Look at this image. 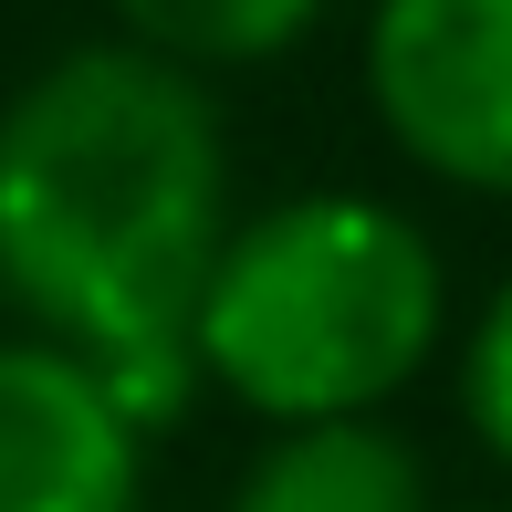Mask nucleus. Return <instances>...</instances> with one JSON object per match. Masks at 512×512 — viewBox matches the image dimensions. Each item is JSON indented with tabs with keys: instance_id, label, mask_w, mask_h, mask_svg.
<instances>
[{
	"instance_id": "obj_3",
	"label": "nucleus",
	"mask_w": 512,
	"mask_h": 512,
	"mask_svg": "<svg viewBox=\"0 0 512 512\" xmlns=\"http://www.w3.org/2000/svg\"><path fill=\"white\" fill-rule=\"evenodd\" d=\"M366 105L408 168L512 199V0H377Z\"/></svg>"
},
{
	"instance_id": "obj_2",
	"label": "nucleus",
	"mask_w": 512,
	"mask_h": 512,
	"mask_svg": "<svg viewBox=\"0 0 512 512\" xmlns=\"http://www.w3.org/2000/svg\"><path fill=\"white\" fill-rule=\"evenodd\" d=\"M450 335V272L408 209L366 189H304L230 220L220 272L199 293L189 356L199 387L251 408L262 429L387 418L398 387Z\"/></svg>"
},
{
	"instance_id": "obj_4",
	"label": "nucleus",
	"mask_w": 512,
	"mask_h": 512,
	"mask_svg": "<svg viewBox=\"0 0 512 512\" xmlns=\"http://www.w3.org/2000/svg\"><path fill=\"white\" fill-rule=\"evenodd\" d=\"M147 429L84 356L42 335L0 345V512H136Z\"/></svg>"
},
{
	"instance_id": "obj_7",
	"label": "nucleus",
	"mask_w": 512,
	"mask_h": 512,
	"mask_svg": "<svg viewBox=\"0 0 512 512\" xmlns=\"http://www.w3.org/2000/svg\"><path fill=\"white\" fill-rule=\"evenodd\" d=\"M460 418H471V439L512 471V272H502L492 304H481L471 345H460Z\"/></svg>"
},
{
	"instance_id": "obj_1",
	"label": "nucleus",
	"mask_w": 512,
	"mask_h": 512,
	"mask_svg": "<svg viewBox=\"0 0 512 512\" xmlns=\"http://www.w3.org/2000/svg\"><path fill=\"white\" fill-rule=\"evenodd\" d=\"M230 241V147L189 63L136 42L53 53L0 105V293L84 356L136 429L199 387L189 324Z\"/></svg>"
},
{
	"instance_id": "obj_5",
	"label": "nucleus",
	"mask_w": 512,
	"mask_h": 512,
	"mask_svg": "<svg viewBox=\"0 0 512 512\" xmlns=\"http://www.w3.org/2000/svg\"><path fill=\"white\" fill-rule=\"evenodd\" d=\"M230 512H439V502L387 418H314V429H272L241 460Z\"/></svg>"
},
{
	"instance_id": "obj_6",
	"label": "nucleus",
	"mask_w": 512,
	"mask_h": 512,
	"mask_svg": "<svg viewBox=\"0 0 512 512\" xmlns=\"http://www.w3.org/2000/svg\"><path fill=\"white\" fill-rule=\"evenodd\" d=\"M115 32L157 63L189 74H230V63H272L324 21V0H105Z\"/></svg>"
},
{
	"instance_id": "obj_8",
	"label": "nucleus",
	"mask_w": 512,
	"mask_h": 512,
	"mask_svg": "<svg viewBox=\"0 0 512 512\" xmlns=\"http://www.w3.org/2000/svg\"><path fill=\"white\" fill-rule=\"evenodd\" d=\"M450 512H492V502H450Z\"/></svg>"
}]
</instances>
